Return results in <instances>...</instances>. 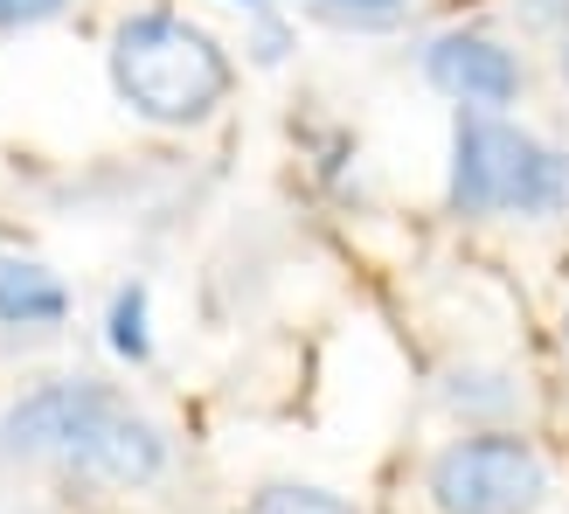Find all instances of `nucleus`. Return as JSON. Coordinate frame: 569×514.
Returning <instances> with one entry per match:
<instances>
[{
	"label": "nucleus",
	"mask_w": 569,
	"mask_h": 514,
	"mask_svg": "<svg viewBox=\"0 0 569 514\" xmlns=\"http://www.w3.org/2000/svg\"><path fill=\"white\" fill-rule=\"evenodd\" d=\"M8 459H49L104 487H147L167 473V438L104 383H42L0 417Z\"/></svg>",
	"instance_id": "f257e3e1"
},
{
	"label": "nucleus",
	"mask_w": 569,
	"mask_h": 514,
	"mask_svg": "<svg viewBox=\"0 0 569 514\" xmlns=\"http://www.w3.org/2000/svg\"><path fill=\"white\" fill-rule=\"evenodd\" d=\"M111 83L153 126H194L230 98V56L181 14H132L111 36Z\"/></svg>",
	"instance_id": "f03ea898"
},
{
	"label": "nucleus",
	"mask_w": 569,
	"mask_h": 514,
	"mask_svg": "<svg viewBox=\"0 0 569 514\" xmlns=\"http://www.w3.org/2000/svg\"><path fill=\"white\" fill-rule=\"evenodd\" d=\"M451 209L459 216H556L569 209V154L507 126L500 111H459Z\"/></svg>",
	"instance_id": "7ed1b4c3"
},
{
	"label": "nucleus",
	"mask_w": 569,
	"mask_h": 514,
	"mask_svg": "<svg viewBox=\"0 0 569 514\" xmlns=\"http://www.w3.org/2000/svg\"><path fill=\"white\" fill-rule=\"evenodd\" d=\"M549 494V466L521 432H472L431 459L438 514H535Z\"/></svg>",
	"instance_id": "20e7f679"
},
{
	"label": "nucleus",
	"mask_w": 569,
	"mask_h": 514,
	"mask_svg": "<svg viewBox=\"0 0 569 514\" xmlns=\"http://www.w3.org/2000/svg\"><path fill=\"white\" fill-rule=\"evenodd\" d=\"M423 77L445 98H459L466 111H500V105L521 98V63L493 36H438L423 49Z\"/></svg>",
	"instance_id": "39448f33"
},
{
	"label": "nucleus",
	"mask_w": 569,
	"mask_h": 514,
	"mask_svg": "<svg viewBox=\"0 0 569 514\" xmlns=\"http://www.w3.org/2000/svg\"><path fill=\"white\" fill-rule=\"evenodd\" d=\"M70 313L63 278L42 265H21V257H0V320L8 327H56Z\"/></svg>",
	"instance_id": "423d86ee"
},
{
	"label": "nucleus",
	"mask_w": 569,
	"mask_h": 514,
	"mask_svg": "<svg viewBox=\"0 0 569 514\" xmlns=\"http://www.w3.org/2000/svg\"><path fill=\"white\" fill-rule=\"evenodd\" d=\"M445 404L466 411V417H500V411H515V383H507L500 368H451Z\"/></svg>",
	"instance_id": "0eeeda50"
},
{
	"label": "nucleus",
	"mask_w": 569,
	"mask_h": 514,
	"mask_svg": "<svg viewBox=\"0 0 569 514\" xmlns=\"http://www.w3.org/2000/svg\"><path fill=\"white\" fill-rule=\"evenodd\" d=\"M111 348L126 362H147L153 355V334H147V285H126L119 299H111Z\"/></svg>",
	"instance_id": "6e6552de"
},
{
	"label": "nucleus",
	"mask_w": 569,
	"mask_h": 514,
	"mask_svg": "<svg viewBox=\"0 0 569 514\" xmlns=\"http://www.w3.org/2000/svg\"><path fill=\"white\" fill-rule=\"evenodd\" d=\"M250 514H355V507L340 494H327V487H292V480H278V487H264L250 501Z\"/></svg>",
	"instance_id": "1a4fd4ad"
},
{
	"label": "nucleus",
	"mask_w": 569,
	"mask_h": 514,
	"mask_svg": "<svg viewBox=\"0 0 569 514\" xmlns=\"http://www.w3.org/2000/svg\"><path fill=\"white\" fill-rule=\"evenodd\" d=\"M49 14H63V0H0V28H36Z\"/></svg>",
	"instance_id": "9d476101"
},
{
	"label": "nucleus",
	"mask_w": 569,
	"mask_h": 514,
	"mask_svg": "<svg viewBox=\"0 0 569 514\" xmlns=\"http://www.w3.org/2000/svg\"><path fill=\"white\" fill-rule=\"evenodd\" d=\"M320 8H340V14H355V21H389V14H403L410 0H320Z\"/></svg>",
	"instance_id": "9b49d317"
},
{
	"label": "nucleus",
	"mask_w": 569,
	"mask_h": 514,
	"mask_svg": "<svg viewBox=\"0 0 569 514\" xmlns=\"http://www.w3.org/2000/svg\"><path fill=\"white\" fill-rule=\"evenodd\" d=\"M562 334H569V313H562Z\"/></svg>",
	"instance_id": "f8f14e48"
},
{
	"label": "nucleus",
	"mask_w": 569,
	"mask_h": 514,
	"mask_svg": "<svg viewBox=\"0 0 569 514\" xmlns=\"http://www.w3.org/2000/svg\"><path fill=\"white\" fill-rule=\"evenodd\" d=\"M243 8H250V0H243Z\"/></svg>",
	"instance_id": "ddd939ff"
}]
</instances>
